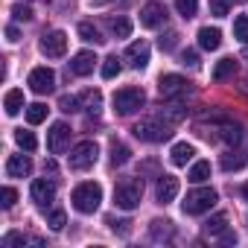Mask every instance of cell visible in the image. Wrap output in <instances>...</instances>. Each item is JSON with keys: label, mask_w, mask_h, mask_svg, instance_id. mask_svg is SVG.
I'll return each mask as SVG.
<instances>
[{"label": "cell", "mask_w": 248, "mask_h": 248, "mask_svg": "<svg viewBox=\"0 0 248 248\" xmlns=\"http://www.w3.org/2000/svg\"><path fill=\"white\" fill-rule=\"evenodd\" d=\"M242 56H245V59H248V44H245V47H242Z\"/></svg>", "instance_id": "48"}, {"label": "cell", "mask_w": 248, "mask_h": 248, "mask_svg": "<svg viewBox=\"0 0 248 248\" xmlns=\"http://www.w3.org/2000/svg\"><path fill=\"white\" fill-rule=\"evenodd\" d=\"M236 73V59H222V62H216V67H213V79L216 82H225V79H231Z\"/></svg>", "instance_id": "24"}, {"label": "cell", "mask_w": 248, "mask_h": 248, "mask_svg": "<svg viewBox=\"0 0 248 248\" xmlns=\"http://www.w3.org/2000/svg\"><path fill=\"white\" fill-rule=\"evenodd\" d=\"M67 146H70V126L67 123H53L47 132V149L53 155H62Z\"/></svg>", "instance_id": "7"}, {"label": "cell", "mask_w": 248, "mask_h": 248, "mask_svg": "<svg viewBox=\"0 0 248 248\" xmlns=\"http://www.w3.org/2000/svg\"><path fill=\"white\" fill-rule=\"evenodd\" d=\"M0 199H3V207L9 210V207H15V202H18V193H15L12 187H3V193H0Z\"/></svg>", "instance_id": "43"}, {"label": "cell", "mask_w": 248, "mask_h": 248, "mask_svg": "<svg viewBox=\"0 0 248 248\" xmlns=\"http://www.w3.org/2000/svg\"><path fill=\"white\" fill-rule=\"evenodd\" d=\"M219 138H222L225 143H231V146H239V143H242V129H239V126H231V123H228V126L219 129Z\"/></svg>", "instance_id": "29"}, {"label": "cell", "mask_w": 248, "mask_h": 248, "mask_svg": "<svg viewBox=\"0 0 248 248\" xmlns=\"http://www.w3.org/2000/svg\"><path fill=\"white\" fill-rule=\"evenodd\" d=\"M108 30H111L114 38H129V35H132V21H129V18H123V15L108 18Z\"/></svg>", "instance_id": "19"}, {"label": "cell", "mask_w": 248, "mask_h": 248, "mask_svg": "<svg viewBox=\"0 0 248 248\" xmlns=\"http://www.w3.org/2000/svg\"><path fill=\"white\" fill-rule=\"evenodd\" d=\"M44 170L47 172H56V161H44Z\"/></svg>", "instance_id": "46"}, {"label": "cell", "mask_w": 248, "mask_h": 248, "mask_svg": "<svg viewBox=\"0 0 248 248\" xmlns=\"http://www.w3.org/2000/svg\"><path fill=\"white\" fill-rule=\"evenodd\" d=\"M143 199V181L138 178H120L114 187V204L120 210H135Z\"/></svg>", "instance_id": "2"}, {"label": "cell", "mask_w": 248, "mask_h": 248, "mask_svg": "<svg viewBox=\"0 0 248 248\" xmlns=\"http://www.w3.org/2000/svg\"><path fill=\"white\" fill-rule=\"evenodd\" d=\"M193 155H196V149L190 143H175L172 152H170V158H172L175 167H187V161H193Z\"/></svg>", "instance_id": "21"}, {"label": "cell", "mask_w": 248, "mask_h": 248, "mask_svg": "<svg viewBox=\"0 0 248 248\" xmlns=\"http://www.w3.org/2000/svg\"><path fill=\"white\" fill-rule=\"evenodd\" d=\"M181 64H187V67H199V56H196V50H184V53H181Z\"/></svg>", "instance_id": "44"}, {"label": "cell", "mask_w": 248, "mask_h": 248, "mask_svg": "<svg viewBox=\"0 0 248 248\" xmlns=\"http://www.w3.org/2000/svg\"><path fill=\"white\" fill-rule=\"evenodd\" d=\"M248 164V155L245 152H228L225 158H222V170H239V167H245Z\"/></svg>", "instance_id": "30"}, {"label": "cell", "mask_w": 248, "mask_h": 248, "mask_svg": "<svg viewBox=\"0 0 248 248\" xmlns=\"http://www.w3.org/2000/svg\"><path fill=\"white\" fill-rule=\"evenodd\" d=\"M44 120H47V105L44 102L27 105V123H30V126H38V123H44Z\"/></svg>", "instance_id": "26"}, {"label": "cell", "mask_w": 248, "mask_h": 248, "mask_svg": "<svg viewBox=\"0 0 248 248\" xmlns=\"http://www.w3.org/2000/svg\"><path fill=\"white\" fill-rule=\"evenodd\" d=\"M222 44V32L216 27H202L199 30V47L202 50H219Z\"/></svg>", "instance_id": "17"}, {"label": "cell", "mask_w": 248, "mask_h": 248, "mask_svg": "<svg viewBox=\"0 0 248 248\" xmlns=\"http://www.w3.org/2000/svg\"><path fill=\"white\" fill-rule=\"evenodd\" d=\"M228 231V213H216L204 222V233H225Z\"/></svg>", "instance_id": "27"}, {"label": "cell", "mask_w": 248, "mask_h": 248, "mask_svg": "<svg viewBox=\"0 0 248 248\" xmlns=\"http://www.w3.org/2000/svg\"><path fill=\"white\" fill-rule=\"evenodd\" d=\"M30 88H32V93H38V96L53 93V88H56V73H53L50 67H35V70L30 73Z\"/></svg>", "instance_id": "9"}, {"label": "cell", "mask_w": 248, "mask_h": 248, "mask_svg": "<svg viewBox=\"0 0 248 248\" xmlns=\"http://www.w3.org/2000/svg\"><path fill=\"white\" fill-rule=\"evenodd\" d=\"M24 242H38V245H41V239H30V236H24V233H18V231H12V233L3 236V245H6V248H12V245H24Z\"/></svg>", "instance_id": "39"}, {"label": "cell", "mask_w": 248, "mask_h": 248, "mask_svg": "<svg viewBox=\"0 0 248 248\" xmlns=\"http://www.w3.org/2000/svg\"><path fill=\"white\" fill-rule=\"evenodd\" d=\"M129 158H132V149L126 143H111V164L114 167H123Z\"/></svg>", "instance_id": "28"}, {"label": "cell", "mask_w": 248, "mask_h": 248, "mask_svg": "<svg viewBox=\"0 0 248 248\" xmlns=\"http://www.w3.org/2000/svg\"><path fill=\"white\" fill-rule=\"evenodd\" d=\"M158 91H161V96H164V99H175V96H181V93H187V91H190V82H187L184 76L167 73V76H161Z\"/></svg>", "instance_id": "10"}, {"label": "cell", "mask_w": 248, "mask_h": 248, "mask_svg": "<svg viewBox=\"0 0 248 248\" xmlns=\"http://www.w3.org/2000/svg\"><path fill=\"white\" fill-rule=\"evenodd\" d=\"M15 143H18L24 152H35V146H38L35 135H32V132H24V129H18V132H15Z\"/></svg>", "instance_id": "31"}, {"label": "cell", "mask_w": 248, "mask_h": 248, "mask_svg": "<svg viewBox=\"0 0 248 248\" xmlns=\"http://www.w3.org/2000/svg\"><path fill=\"white\" fill-rule=\"evenodd\" d=\"M79 105H82L85 111H91V114H99V108H102V93L93 91V88H88V91L79 96Z\"/></svg>", "instance_id": "20"}, {"label": "cell", "mask_w": 248, "mask_h": 248, "mask_svg": "<svg viewBox=\"0 0 248 248\" xmlns=\"http://www.w3.org/2000/svg\"><path fill=\"white\" fill-rule=\"evenodd\" d=\"M96 155H99V146H96L93 140H82V143H76V146L70 149L67 164H70V170L82 172V170H91V167L96 164Z\"/></svg>", "instance_id": "6"}, {"label": "cell", "mask_w": 248, "mask_h": 248, "mask_svg": "<svg viewBox=\"0 0 248 248\" xmlns=\"http://www.w3.org/2000/svg\"><path fill=\"white\" fill-rule=\"evenodd\" d=\"M108 225H111V231L120 233V236H129V233H132V228H129L132 222H129V219H114V216H108Z\"/></svg>", "instance_id": "37"}, {"label": "cell", "mask_w": 248, "mask_h": 248, "mask_svg": "<svg viewBox=\"0 0 248 248\" xmlns=\"http://www.w3.org/2000/svg\"><path fill=\"white\" fill-rule=\"evenodd\" d=\"M161 50L164 53H170V50H175V44H178V32H167V35H161Z\"/></svg>", "instance_id": "41"}, {"label": "cell", "mask_w": 248, "mask_h": 248, "mask_svg": "<svg viewBox=\"0 0 248 248\" xmlns=\"http://www.w3.org/2000/svg\"><path fill=\"white\" fill-rule=\"evenodd\" d=\"M70 202H73V207L79 213H93L99 207V202H102V187L93 184V181H85L70 193Z\"/></svg>", "instance_id": "3"}, {"label": "cell", "mask_w": 248, "mask_h": 248, "mask_svg": "<svg viewBox=\"0 0 248 248\" xmlns=\"http://www.w3.org/2000/svg\"><path fill=\"white\" fill-rule=\"evenodd\" d=\"M231 3L233 0H210V15L213 18H225L231 12Z\"/></svg>", "instance_id": "36"}, {"label": "cell", "mask_w": 248, "mask_h": 248, "mask_svg": "<svg viewBox=\"0 0 248 248\" xmlns=\"http://www.w3.org/2000/svg\"><path fill=\"white\" fill-rule=\"evenodd\" d=\"M120 73V62H117V56H108L105 62H102V79H114Z\"/></svg>", "instance_id": "38"}, {"label": "cell", "mask_w": 248, "mask_h": 248, "mask_svg": "<svg viewBox=\"0 0 248 248\" xmlns=\"http://www.w3.org/2000/svg\"><path fill=\"white\" fill-rule=\"evenodd\" d=\"M12 15H15V21H30V18H32V9L24 6V3H15V6H12Z\"/></svg>", "instance_id": "42"}, {"label": "cell", "mask_w": 248, "mask_h": 248, "mask_svg": "<svg viewBox=\"0 0 248 248\" xmlns=\"http://www.w3.org/2000/svg\"><path fill=\"white\" fill-rule=\"evenodd\" d=\"M172 233H175V228H172V222H170V219H155V222L149 225V236H152L155 242L172 239Z\"/></svg>", "instance_id": "18"}, {"label": "cell", "mask_w": 248, "mask_h": 248, "mask_svg": "<svg viewBox=\"0 0 248 248\" xmlns=\"http://www.w3.org/2000/svg\"><path fill=\"white\" fill-rule=\"evenodd\" d=\"M187 178H190L193 184H204V181L210 178V161H196Z\"/></svg>", "instance_id": "25"}, {"label": "cell", "mask_w": 248, "mask_h": 248, "mask_svg": "<svg viewBox=\"0 0 248 248\" xmlns=\"http://www.w3.org/2000/svg\"><path fill=\"white\" fill-rule=\"evenodd\" d=\"M213 204H216V190H210V187H199V190H190V193H187V199L181 202V207H184V213H187V216H199V213H207Z\"/></svg>", "instance_id": "5"}, {"label": "cell", "mask_w": 248, "mask_h": 248, "mask_svg": "<svg viewBox=\"0 0 248 248\" xmlns=\"http://www.w3.org/2000/svg\"><path fill=\"white\" fill-rule=\"evenodd\" d=\"M82 105H79V96H70V93H64V96H59V111H64V114H73V111H79Z\"/></svg>", "instance_id": "35"}, {"label": "cell", "mask_w": 248, "mask_h": 248, "mask_svg": "<svg viewBox=\"0 0 248 248\" xmlns=\"http://www.w3.org/2000/svg\"><path fill=\"white\" fill-rule=\"evenodd\" d=\"M93 64H96V56H93L91 50H82V53L73 56L70 70H73L76 76H88V73H93Z\"/></svg>", "instance_id": "16"}, {"label": "cell", "mask_w": 248, "mask_h": 248, "mask_svg": "<svg viewBox=\"0 0 248 248\" xmlns=\"http://www.w3.org/2000/svg\"><path fill=\"white\" fill-rule=\"evenodd\" d=\"M233 38H239L242 44H248V15H239L233 21Z\"/></svg>", "instance_id": "34"}, {"label": "cell", "mask_w": 248, "mask_h": 248, "mask_svg": "<svg viewBox=\"0 0 248 248\" xmlns=\"http://www.w3.org/2000/svg\"><path fill=\"white\" fill-rule=\"evenodd\" d=\"M47 225H50L53 231H62V228L67 225V216H64V210H59V207H56V210L50 213V219H47Z\"/></svg>", "instance_id": "40"}, {"label": "cell", "mask_w": 248, "mask_h": 248, "mask_svg": "<svg viewBox=\"0 0 248 248\" xmlns=\"http://www.w3.org/2000/svg\"><path fill=\"white\" fill-rule=\"evenodd\" d=\"M111 102H114V111L120 117H129V114H135V111H140L146 105V93L140 88H120Z\"/></svg>", "instance_id": "4"}, {"label": "cell", "mask_w": 248, "mask_h": 248, "mask_svg": "<svg viewBox=\"0 0 248 248\" xmlns=\"http://www.w3.org/2000/svg\"><path fill=\"white\" fill-rule=\"evenodd\" d=\"M30 196H32L35 204L47 207V204H53V199H56V184L47 181V178H35L32 187H30Z\"/></svg>", "instance_id": "11"}, {"label": "cell", "mask_w": 248, "mask_h": 248, "mask_svg": "<svg viewBox=\"0 0 248 248\" xmlns=\"http://www.w3.org/2000/svg\"><path fill=\"white\" fill-rule=\"evenodd\" d=\"M236 3H248V0H236Z\"/></svg>", "instance_id": "49"}, {"label": "cell", "mask_w": 248, "mask_h": 248, "mask_svg": "<svg viewBox=\"0 0 248 248\" xmlns=\"http://www.w3.org/2000/svg\"><path fill=\"white\" fill-rule=\"evenodd\" d=\"M132 132H135V138H138V140H143V143H164V140H170V138H172L170 123H167V120H161V117H146V120H140Z\"/></svg>", "instance_id": "1"}, {"label": "cell", "mask_w": 248, "mask_h": 248, "mask_svg": "<svg viewBox=\"0 0 248 248\" xmlns=\"http://www.w3.org/2000/svg\"><path fill=\"white\" fill-rule=\"evenodd\" d=\"M167 21V9L158 3V0H149V3L140 9V24L146 27V30H155V27H161Z\"/></svg>", "instance_id": "12"}, {"label": "cell", "mask_w": 248, "mask_h": 248, "mask_svg": "<svg viewBox=\"0 0 248 248\" xmlns=\"http://www.w3.org/2000/svg\"><path fill=\"white\" fill-rule=\"evenodd\" d=\"M175 9H178V15H181L184 21H190V18H196V12H199V0H175Z\"/></svg>", "instance_id": "32"}, {"label": "cell", "mask_w": 248, "mask_h": 248, "mask_svg": "<svg viewBox=\"0 0 248 248\" xmlns=\"http://www.w3.org/2000/svg\"><path fill=\"white\" fill-rule=\"evenodd\" d=\"M32 172V161L27 155H9L6 161V175L9 178H27Z\"/></svg>", "instance_id": "15"}, {"label": "cell", "mask_w": 248, "mask_h": 248, "mask_svg": "<svg viewBox=\"0 0 248 248\" xmlns=\"http://www.w3.org/2000/svg\"><path fill=\"white\" fill-rule=\"evenodd\" d=\"M161 120H167V123H181L184 117H187V108L181 105V102H170V105H164L161 108V114H158Z\"/></svg>", "instance_id": "23"}, {"label": "cell", "mask_w": 248, "mask_h": 248, "mask_svg": "<svg viewBox=\"0 0 248 248\" xmlns=\"http://www.w3.org/2000/svg\"><path fill=\"white\" fill-rule=\"evenodd\" d=\"M158 204H170L175 196H178V178L175 175H158Z\"/></svg>", "instance_id": "13"}, {"label": "cell", "mask_w": 248, "mask_h": 248, "mask_svg": "<svg viewBox=\"0 0 248 248\" xmlns=\"http://www.w3.org/2000/svg\"><path fill=\"white\" fill-rule=\"evenodd\" d=\"M41 53L50 56V59H62L67 53V35L62 30H53V32H44L41 38Z\"/></svg>", "instance_id": "8"}, {"label": "cell", "mask_w": 248, "mask_h": 248, "mask_svg": "<svg viewBox=\"0 0 248 248\" xmlns=\"http://www.w3.org/2000/svg\"><path fill=\"white\" fill-rule=\"evenodd\" d=\"M3 108H6L9 117L21 114V108H24V91H6V96H3Z\"/></svg>", "instance_id": "22"}, {"label": "cell", "mask_w": 248, "mask_h": 248, "mask_svg": "<svg viewBox=\"0 0 248 248\" xmlns=\"http://www.w3.org/2000/svg\"><path fill=\"white\" fill-rule=\"evenodd\" d=\"M79 35H82V41H91V44H99V41H105L102 35H99V30L93 27V24H79Z\"/></svg>", "instance_id": "33"}, {"label": "cell", "mask_w": 248, "mask_h": 248, "mask_svg": "<svg viewBox=\"0 0 248 248\" xmlns=\"http://www.w3.org/2000/svg\"><path fill=\"white\" fill-rule=\"evenodd\" d=\"M242 196H245V202H248V184H242Z\"/></svg>", "instance_id": "47"}, {"label": "cell", "mask_w": 248, "mask_h": 248, "mask_svg": "<svg viewBox=\"0 0 248 248\" xmlns=\"http://www.w3.org/2000/svg\"><path fill=\"white\" fill-rule=\"evenodd\" d=\"M126 59H129V64H132L135 70L146 67V64H149V44H146V41H135V44H129Z\"/></svg>", "instance_id": "14"}, {"label": "cell", "mask_w": 248, "mask_h": 248, "mask_svg": "<svg viewBox=\"0 0 248 248\" xmlns=\"http://www.w3.org/2000/svg\"><path fill=\"white\" fill-rule=\"evenodd\" d=\"M6 38H9V41H18V38H21L18 27H6Z\"/></svg>", "instance_id": "45"}]
</instances>
